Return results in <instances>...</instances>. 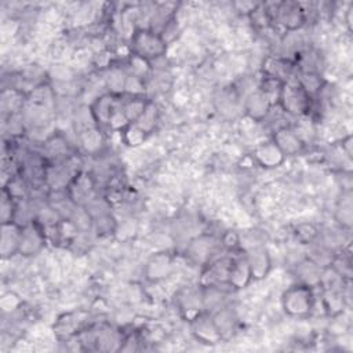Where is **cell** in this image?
<instances>
[{"instance_id": "1", "label": "cell", "mask_w": 353, "mask_h": 353, "mask_svg": "<svg viewBox=\"0 0 353 353\" xmlns=\"http://www.w3.org/2000/svg\"><path fill=\"white\" fill-rule=\"evenodd\" d=\"M131 51L132 55L150 62L167 52V40L154 29L138 28L131 36Z\"/></svg>"}, {"instance_id": "2", "label": "cell", "mask_w": 353, "mask_h": 353, "mask_svg": "<svg viewBox=\"0 0 353 353\" xmlns=\"http://www.w3.org/2000/svg\"><path fill=\"white\" fill-rule=\"evenodd\" d=\"M313 287L305 283H296L287 288L281 296V306L284 312L292 317H305L312 313L314 307Z\"/></svg>"}, {"instance_id": "3", "label": "cell", "mask_w": 353, "mask_h": 353, "mask_svg": "<svg viewBox=\"0 0 353 353\" xmlns=\"http://www.w3.org/2000/svg\"><path fill=\"white\" fill-rule=\"evenodd\" d=\"M276 101L280 108L291 116H303L312 109V97L296 81L284 83Z\"/></svg>"}, {"instance_id": "4", "label": "cell", "mask_w": 353, "mask_h": 353, "mask_svg": "<svg viewBox=\"0 0 353 353\" xmlns=\"http://www.w3.org/2000/svg\"><path fill=\"white\" fill-rule=\"evenodd\" d=\"M269 10V8H268ZM270 12L272 22H277L285 30H296L306 22V12L299 3H279L276 11Z\"/></svg>"}, {"instance_id": "5", "label": "cell", "mask_w": 353, "mask_h": 353, "mask_svg": "<svg viewBox=\"0 0 353 353\" xmlns=\"http://www.w3.org/2000/svg\"><path fill=\"white\" fill-rule=\"evenodd\" d=\"M190 328H192L193 336L201 343L215 345L223 341L214 321V317L210 314H201V313L197 314L194 319L190 320Z\"/></svg>"}, {"instance_id": "6", "label": "cell", "mask_w": 353, "mask_h": 353, "mask_svg": "<svg viewBox=\"0 0 353 353\" xmlns=\"http://www.w3.org/2000/svg\"><path fill=\"white\" fill-rule=\"evenodd\" d=\"M245 259H247L252 280H262L268 276L272 266V261L265 247L256 245L250 248L245 252Z\"/></svg>"}, {"instance_id": "7", "label": "cell", "mask_w": 353, "mask_h": 353, "mask_svg": "<svg viewBox=\"0 0 353 353\" xmlns=\"http://www.w3.org/2000/svg\"><path fill=\"white\" fill-rule=\"evenodd\" d=\"M273 142L284 156H295L302 152L303 141L291 127H280L273 134Z\"/></svg>"}, {"instance_id": "8", "label": "cell", "mask_w": 353, "mask_h": 353, "mask_svg": "<svg viewBox=\"0 0 353 353\" xmlns=\"http://www.w3.org/2000/svg\"><path fill=\"white\" fill-rule=\"evenodd\" d=\"M22 236V226L17 222L1 223V239H0V251L3 258H10L14 254L19 252Z\"/></svg>"}, {"instance_id": "9", "label": "cell", "mask_w": 353, "mask_h": 353, "mask_svg": "<svg viewBox=\"0 0 353 353\" xmlns=\"http://www.w3.org/2000/svg\"><path fill=\"white\" fill-rule=\"evenodd\" d=\"M171 272H172V258L168 252H157L148 261L145 268L146 279L153 283L167 279Z\"/></svg>"}, {"instance_id": "10", "label": "cell", "mask_w": 353, "mask_h": 353, "mask_svg": "<svg viewBox=\"0 0 353 353\" xmlns=\"http://www.w3.org/2000/svg\"><path fill=\"white\" fill-rule=\"evenodd\" d=\"M252 157L255 163L265 168L279 167L285 159V156L281 153V150L276 146L273 141L258 145L252 152Z\"/></svg>"}, {"instance_id": "11", "label": "cell", "mask_w": 353, "mask_h": 353, "mask_svg": "<svg viewBox=\"0 0 353 353\" xmlns=\"http://www.w3.org/2000/svg\"><path fill=\"white\" fill-rule=\"evenodd\" d=\"M294 72V63L287 58L269 57L263 62V76L272 77L280 83H288Z\"/></svg>"}, {"instance_id": "12", "label": "cell", "mask_w": 353, "mask_h": 353, "mask_svg": "<svg viewBox=\"0 0 353 353\" xmlns=\"http://www.w3.org/2000/svg\"><path fill=\"white\" fill-rule=\"evenodd\" d=\"M270 102L272 99L268 95H265L261 90L256 88L255 91L247 95L244 102V110L254 121H261L269 113Z\"/></svg>"}, {"instance_id": "13", "label": "cell", "mask_w": 353, "mask_h": 353, "mask_svg": "<svg viewBox=\"0 0 353 353\" xmlns=\"http://www.w3.org/2000/svg\"><path fill=\"white\" fill-rule=\"evenodd\" d=\"M251 273L250 268L245 259V255L236 256L230 259V268H229V287L233 288H243L251 281Z\"/></svg>"}, {"instance_id": "14", "label": "cell", "mask_w": 353, "mask_h": 353, "mask_svg": "<svg viewBox=\"0 0 353 353\" xmlns=\"http://www.w3.org/2000/svg\"><path fill=\"white\" fill-rule=\"evenodd\" d=\"M84 320L80 319L79 314L76 313H69L65 314L63 317L59 319V321L57 323V334H61L62 336H72L74 334H77L81 330V324Z\"/></svg>"}, {"instance_id": "15", "label": "cell", "mask_w": 353, "mask_h": 353, "mask_svg": "<svg viewBox=\"0 0 353 353\" xmlns=\"http://www.w3.org/2000/svg\"><path fill=\"white\" fill-rule=\"evenodd\" d=\"M157 120H159L157 108L152 101H148L143 113L139 116V119L135 121V124L149 135L154 130Z\"/></svg>"}, {"instance_id": "16", "label": "cell", "mask_w": 353, "mask_h": 353, "mask_svg": "<svg viewBox=\"0 0 353 353\" xmlns=\"http://www.w3.org/2000/svg\"><path fill=\"white\" fill-rule=\"evenodd\" d=\"M120 132L123 134V141H124V143L128 145V146H138V145H141V143L146 139V137H148V134H146L143 130H141L135 123L128 124V125H127L125 128H123Z\"/></svg>"}, {"instance_id": "17", "label": "cell", "mask_w": 353, "mask_h": 353, "mask_svg": "<svg viewBox=\"0 0 353 353\" xmlns=\"http://www.w3.org/2000/svg\"><path fill=\"white\" fill-rule=\"evenodd\" d=\"M324 306H325V310L330 313V314H335V313H339L343 307V296L342 294L334 291V290H328L325 294H324Z\"/></svg>"}, {"instance_id": "18", "label": "cell", "mask_w": 353, "mask_h": 353, "mask_svg": "<svg viewBox=\"0 0 353 353\" xmlns=\"http://www.w3.org/2000/svg\"><path fill=\"white\" fill-rule=\"evenodd\" d=\"M336 212H342V215H341L338 222H341V223H343V225H346L349 228L350 222H352V203H350L349 196L342 200V207H339L336 210Z\"/></svg>"}]
</instances>
